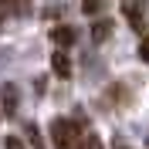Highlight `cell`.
<instances>
[{
    "instance_id": "obj_9",
    "label": "cell",
    "mask_w": 149,
    "mask_h": 149,
    "mask_svg": "<svg viewBox=\"0 0 149 149\" xmlns=\"http://www.w3.org/2000/svg\"><path fill=\"white\" fill-rule=\"evenodd\" d=\"M139 58H142V61L149 65V34L142 37V44H139Z\"/></svg>"
},
{
    "instance_id": "obj_4",
    "label": "cell",
    "mask_w": 149,
    "mask_h": 149,
    "mask_svg": "<svg viewBox=\"0 0 149 149\" xmlns=\"http://www.w3.org/2000/svg\"><path fill=\"white\" fill-rule=\"evenodd\" d=\"M109 34H112V20H109V17H102V20H95V24H92V41H105Z\"/></svg>"
},
{
    "instance_id": "obj_8",
    "label": "cell",
    "mask_w": 149,
    "mask_h": 149,
    "mask_svg": "<svg viewBox=\"0 0 149 149\" xmlns=\"http://www.w3.org/2000/svg\"><path fill=\"white\" fill-rule=\"evenodd\" d=\"M10 14H14V3H10V0H0V24H3Z\"/></svg>"
},
{
    "instance_id": "obj_3",
    "label": "cell",
    "mask_w": 149,
    "mask_h": 149,
    "mask_svg": "<svg viewBox=\"0 0 149 149\" xmlns=\"http://www.w3.org/2000/svg\"><path fill=\"white\" fill-rule=\"evenodd\" d=\"M51 71H54L58 78H68V74H71V61H68V54H65V47H61V51H54V54H51Z\"/></svg>"
},
{
    "instance_id": "obj_12",
    "label": "cell",
    "mask_w": 149,
    "mask_h": 149,
    "mask_svg": "<svg viewBox=\"0 0 149 149\" xmlns=\"http://www.w3.org/2000/svg\"><path fill=\"white\" fill-rule=\"evenodd\" d=\"M115 149H129V146H115Z\"/></svg>"
},
{
    "instance_id": "obj_6",
    "label": "cell",
    "mask_w": 149,
    "mask_h": 149,
    "mask_svg": "<svg viewBox=\"0 0 149 149\" xmlns=\"http://www.w3.org/2000/svg\"><path fill=\"white\" fill-rule=\"evenodd\" d=\"M14 3V14L17 17H31V0H10Z\"/></svg>"
},
{
    "instance_id": "obj_7",
    "label": "cell",
    "mask_w": 149,
    "mask_h": 149,
    "mask_svg": "<svg viewBox=\"0 0 149 149\" xmlns=\"http://www.w3.org/2000/svg\"><path fill=\"white\" fill-rule=\"evenodd\" d=\"M81 149H102V139H98L95 132H85V139H81Z\"/></svg>"
},
{
    "instance_id": "obj_1",
    "label": "cell",
    "mask_w": 149,
    "mask_h": 149,
    "mask_svg": "<svg viewBox=\"0 0 149 149\" xmlns=\"http://www.w3.org/2000/svg\"><path fill=\"white\" fill-rule=\"evenodd\" d=\"M81 139H85V132L71 119H54L51 122V142H54V149H81Z\"/></svg>"
},
{
    "instance_id": "obj_5",
    "label": "cell",
    "mask_w": 149,
    "mask_h": 149,
    "mask_svg": "<svg viewBox=\"0 0 149 149\" xmlns=\"http://www.w3.org/2000/svg\"><path fill=\"white\" fill-rule=\"evenodd\" d=\"M51 41H54L58 47H68L74 41V31L71 27H54V31H51Z\"/></svg>"
},
{
    "instance_id": "obj_2",
    "label": "cell",
    "mask_w": 149,
    "mask_h": 149,
    "mask_svg": "<svg viewBox=\"0 0 149 149\" xmlns=\"http://www.w3.org/2000/svg\"><path fill=\"white\" fill-rule=\"evenodd\" d=\"M125 17H129V27L132 31H146V17H142V7L139 3H132V0H125Z\"/></svg>"
},
{
    "instance_id": "obj_11",
    "label": "cell",
    "mask_w": 149,
    "mask_h": 149,
    "mask_svg": "<svg viewBox=\"0 0 149 149\" xmlns=\"http://www.w3.org/2000/svg\"><path fill=\"white\" fill-rule=\"evenodd\" d=\"M7 149H24V142L20 139H7Z\"/></svg>"
},
{
    "instance_id": "obj_10",
    "label": "cell",
    "mask_w": 149,
    "mask_h": 149,
    "mask_svg": "<svg viewBox=\"0 0 149 149\" xmlns=\"http://www.w3.org/2000/svg\"><path fill=\"white\" fill-rule=\"evenodd\" d=\"M81 10L85 14H95V10H98V0H81Z\"/></svg>"
}]
</instances>
